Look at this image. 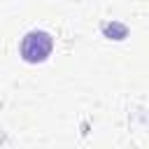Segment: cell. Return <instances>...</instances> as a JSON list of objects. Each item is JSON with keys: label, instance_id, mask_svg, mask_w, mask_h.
Wrapping results in <instances>:
<instances>
[{"label": "cell", "instance_id": "6da1fadb", "mask_svg": "<svg viewBox=\"0 0 149 149\" xmlns=\"http://www.w3.org/2000/svg\"><path fill=\"white\" fill-rule=\"evenodd\" d=\"M51 49H54V37L47 33V30H30L23 35L21 44H19V51H21V58L26 63H42L51 56Z\"/></svg>", "mask_w": 149, "mask_h": 149}]
</instances>
